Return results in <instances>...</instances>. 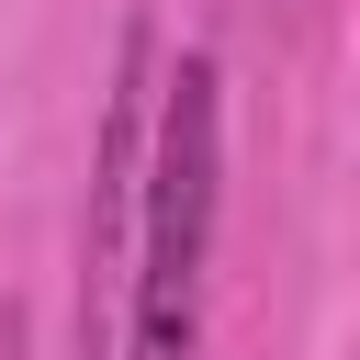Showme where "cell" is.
Returning <instances> with one entry per match:
<instances>
[]
</instances>
